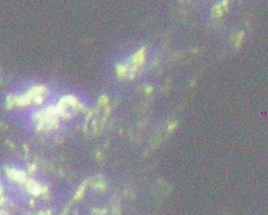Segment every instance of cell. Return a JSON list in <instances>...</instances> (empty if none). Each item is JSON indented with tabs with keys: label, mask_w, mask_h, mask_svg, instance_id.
Wrapping results in <instances>:
<instances>
[{
	"label": "cell",
	"mask_w": 268,
	"mask_h": 215,
	"mask_svg": "<svg viewBox=\"0 0 268 215\" xmlns=\"http://www.w3.org/2000/svg\"><path fill=\"white\" fill-rule=\"evenodd\" d=\"M223 7L221 4H216V5L213 7L212 13H213V16L214 17H221L223 14Z\"/></svg>",
	"instance_id": "cell-4"
},
{
	"label": "cell",
	"mask_w": 268,
	"mask_h": 215,
	"mask_svg": "<svg viewBox=\"0 0 268 215\" xmlns=\"http://www.w3.org/2000/svg\"><path fill=\"white\" fill-rule=\"evenodd\" d=\"M85 188H86V183H83V184L78 188V190H76V194H74V199H76V201H80V199H82L83 196H84Z\"/></svg>",
	"instance_id": "cell-3"
},
{
	"label": "cell",
	"mask_w": 268,
	"mask_h": 215,
	"mask_svg": "<svg viewBox=\"0 0 268 215\" xmlns=\"http://www.w3.org/2000/svg\"><path fill=\"white\" fill-rule=\"evenodd\" d=\"M150 92H152V88H151V87H147L146 88V93H150Z\"/></svg>",
	"instance_id": "cell-8"
},
{
	"label": "cell",
	"mask_w": 268,
	"mask_h": 215,
	"mask_svg": "<svg viewBox=\"0 0 268 215\" xmlns=\"http://www.w3.org/2000/svg\"><path fill=\"white\" fill-rule=\"evenodd\" d=\"M144 58H146V48H140L131 60L133 66H140L144 62Z\"/></svg>",
	"instance_id": "cell-1"
},
{
	"label": "cell",
	"mask_w": 268,
	"mask_h": 215,
	"mask_svg": "<svg viewBox=\"0 0 268 215\" xmlns=\"http://www.w3.org/2000/svg\"><path fill=\"white\" fill-rule=\"evenodd\" d=\"M108 102H109V99H108L107 96L102 95L101 97H100V99H99V105L101 107H104V106H106V105L108 104Z\"/></svg>",
	"instance_id": "cell-6"
},
{
	"label": "cell",
	"mask_w": 268,
	"mask_h": 215,
	"mask_svg": "<svg viewBox=\"0 0 268 215\" xmlns=\"http://www.w3.org/2000/svg\"><path fill=\"white\" fill-rule=\"evenodd\" d=\"M116 73L120 77H126L128 75V67L124 64H118L116 66Z\"/></svg>",
	"instance_id": "cell-2"
},
{
	"label": "cell",
	"mask_w": 268,
	"mask_h": 215,
	"mask_svg": "<svg viewBox=\"0 0 268 215\" xmlns=\"http://www.w3.org/2000/svg\"><path fill=\"white\" fill-rule=\"evenodd\" d=\"M176 128H177V123H176V122H173V123H171L169 126H168V130H169V132H172V130Z\"/></svg>",
	"instance_id": "cell-7"
},
{
	"label": "cell",
	"mask_w": 268,
	"mask_h": 215,
	"mask_svg": "<svg viewBox=\"0 0 268 215\" xmlns=\"http://www.w3.org/2000/svg\"><path fill=\"white\" fill-rule=\"evenodd\" d=\"M244 36H245V33H244L243 31H240V33L236 36V40H235V46L236 47H239V46L242 44L243 39H244Z\"/></svg>",
	"instance_id": "cell-5"
}]
</instances>
